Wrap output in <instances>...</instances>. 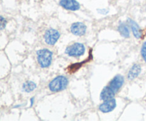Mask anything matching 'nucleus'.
I'll list each match as a JSON object with an SVG mask.
<instances>
[{"label":"nucleus","instance_id":"nucleus-1","mask_svg":"<svg viewBox=\"0 0 146 121\" xmlns=\"http://www.w3.org/2000/svg\"><path fill=\"white\" fill-rule=\"evenodd\" d=\"M37 61L41 68H48L52 62L53 53L47 48H42L36 52Z\"/></svg>","mask_w":146,"mask_h":121},{"label":"nucleus","instance_id":"nucleus-2","mask_svg":"<svg viewBox=\"0 0 146 121\" xmlns=\"http://www.w3.org/2000/svg\"><path fill=\"white\" fill-rule=\"evenodd\" d=\"M68 84V78L64 75H58L54 78L48 84L49 90L52 92H59L66 88Z\"/></svg>","mask_w":146,"mask_h":121},{"label":"nucleus","instance_id":"nucleus-3","mask_svg":"<svg viewBox=\"0 0 146 121\" xmlns=\"http://www.w3.org/2000/svg\"><path fill=\"white\" fill-rule=\"evenodd\" d=\"M85 46L81 43H74L66 47L65 53L71 57H79L84 55L85 53Z\"/></svg>","mask_w":146,"mask_h":121},{"label":"nucleus","instance_id":"nucleus-4","mask_svg":"<svg viewBox=\"0 0 146 121\" xmlns=\"http://www.w3.org/2000/svg\"><path fill=\"white\" fill-rule=\"evenodd\" d=\"M60 38V33L54 28H49L44 34V41L48 45L53 46Z\"/></svg>","mask_w":146,"mask_h":121},{"label":"nucleus","instance_id":"nucleus-5","mask_svg":"<svg viewBox=\"0 0 146 121\" xmlns=\"http://www.w3.org/2000/svg\"><path fill=\"white\" fill-rule=\"evenodd\" d=\"M124 83V77L122 75H116L111 81L108 86L113 91L114 93H118Z\"/></svg>","mask_w":146,"mask_h":121},{"label":"nucleus","instance_id":"nucleus-6","mask_svg":"<svg viewBox=\"0 0 146 121\" xmlns=\"http://www.w3.org/2000/svg\"><path fill=\"white\" fill-rule=\"evenodd\" d=\"M59 4L64 9L69 11H77L81 8L80 4L76 0H61Z\"/></svg>","mask_w":146,"mask_h":121},{"label":"nucleus","instance_id":"nucleus-7","mask_svg":"<svg viewBox=\"0 0 146 121\" xmlns=\"http://www.w3.org/2000/svg\"><path fill=\"white\" fill-rule=\"evenodd\" d=\"M87 27L84 23L75 22L71 26V31L73 34L78 36H84L86 32Z\"/></svg>","mask_w":146,"mask_h":121},{"label":"nucleus","instance_id":"nucleus-8","mask_svg":"<svg viewBox=\"0 0 146 121\" xmlns=\"http://www.w3.org/2000/svg\"><path fill=\"white\" fill-rule=\"evenodd\" d=\"M116 101L114 98H112L104 101V102H103L99 106V110L102 112L107 113L113 110L116 107Z\"/></svg>","mask_w":146,"mask_h":121},{"label":"nucleus","instance_id":"nucleus-9","mask_svg":"<svg viewBox=\"0 0 146 121\" xmlns=\"http://www.w3.org/2000/svg\"><path fill=\"white\" fill-rule=\"evenodd\" d=\"M128 23L132 30L134 36L136 38H141L143 36V31L139 25L131 19H128Z\"/></svg>","mask_w":146,"mask_h":121},{"label":"nucleus","instance_id":"nucleus-10","mask_svg":"<svg viewBox=\"0 0 146 121\" xmlns=\"http://www.w3.org/2000/svg\"><path fill=\"white\" fill-rule=\"evenodd\" d=\"M115 95V93H114L108 85L104 87L103 88L102 91L101 93V99L103 101H108V100L114 98Z\"/></svg>","mask_w":146,"mask_h":121},{"label":"nucleus","instance_id":"nucleus-11","mask_svg":"<svg viewBox=\"0 0 146 121\" xmlns=\"http://www.w3.org/2000/svg\"><path fill=\"white\" fill-rule=\"evenodd\" d=\"M141 72V66L139 64H134L128 73V80H133L140 75Z\"/></svg>","mask_w":146,"mask_h":121},{"label":"nucleus","instance_id":"nucleus-12","mask_svg":"<svg viewBox=\"0 0 146 121\" xmlns=\"http://www.w3.org/2000/svg\"><path fill=\"white\" fill-rule=\"evenodd\" d=\"M118 31H119L120 34L124 38H129L130 37V31L128 28V26L125 24L124 22L120 23L119 26L118 28Z\"/></svg>","mask_w":146,"mask_h":121},{"label":"nucleus","instance_id":"nucleus-13","mask_svg":"<svg viewBox=\"0 0 146 121\" xmlns=\"http://www.w3.org/2000/svg\"><path fill=\"white\" fill-rule=\"evenodd\" d=\"M36 88V84L31 81H28L24 83L22 85V91L26 93L32 92Z\"/></svg>","mask_w":146,"mask_h":121},{"label":"nucleus","instance_id":"nucleus-14","mask_svg":"<svg viewBox=\"0 0 146 121\" xmlns=\"http://www.w3.org/2000/svg\"><path fill=\"white\" fill-rule=\"evenodd\" d=\"M141 55H142L143 58L146 63V41L143 44L142 48H141Z\"/></svg>","mask_w":146,"mask_h":121},{"label":"nucleus","instance_id":"nucleus-15","mask_svg":"<svg viewBox=\"0 0 146 121\" xmlns=\"http://www.w3.org/2000/svg\"><path fill=\"white\" fill-rule=\"evenodd\" d=\"M6 25H7V20H6V19H4L2 16H1V27H0V29H4L6 27Z\"/></svg>","mask_w":146,"mask_h":121},{"label":"nucleus","instance_id":"nucleus-16","mask_svg":"<svg viewBox=\"0 0 146 121\" xmlns=\"http://www.w3.org/2000/svg\"><path fill=\"white\" fill-rule=\"evenodd\" d=\"M98 11L100 13V14H104V15H105V14H107L108 12H109V11H108V10H107V9H98Z\"/></svg>","mask_w":146,"mask_h":121},{"label":"nucleus","instance_id":"nucleus-17","mask_svg":"<svg viewBox=\"0 0 146 121\" xmlns=\"http://www.w3.org/2000/svg\"><path fill=\"white\" fill-rule=\"evenodd\" d=\"M34 98H32L31 99V106L33 105V102H34Z\"/></svg>","mask_w":146,"mask_h":121},{"label":"nucleus","instance_id":"nucleus-18","mask_svg":"<svg viewBox=\"0 0 146 121\" xmlns=\"http://www.w3.org/2000/svg\"><path fill=\"white\" fill-rule=\"evenodd\" d=\"M145 10H146V6H145Z\"/></svg>","mask_w":146,"mask_h":121}]
</instances>
